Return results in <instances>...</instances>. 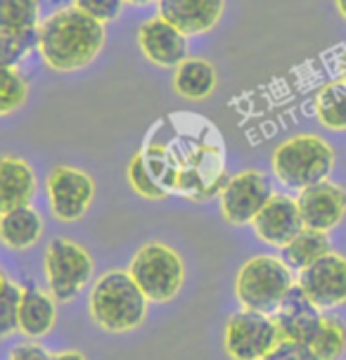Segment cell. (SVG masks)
<instances>
[{
	"label": "cell",
	"mask_w": 346,
	"mask_h": 360,
	"mask_svg": "<svg viewBox=\"0 0 346 360\" xmlns=\"http://www.w3.org/2000/svg\"><path fill=\"white\" fill-rule=\"evenodd\" d=\"M105 38V24L72 5L41 19L38 53L53 72H79L100 55Z\"/></svg>",
	"instance_id": "6da1fadb"
},
{
	"label": "cell",
	"mask_w": 346,
	"mask_h": 360,
	"mask_svg": "<svg viewBox=\"0 0 346 360\" xmlns=\"http://www.w3.org/2000/svg\"><path fill=\"white\" fill-rule=\"evenodd\" d=\"M88 311L100 330L112 334L133 332L147 318V297L128 270H110L93 285Z\"/></svg>",
	"instance_id": "7a4b0ae2"
},
{
	"label": "cell",
	"mask_w": 346,
	"mask_h": 360,
	"mask_svg": "<svg viewBox=\"0 0 346 360\" xmlns=\"http://www.w3.org/2000/svg\"><path fill=\"white\" fill-rule=\"evenodd\" d=\"M271 164L285 188L304 190L330 176L335 169V150L320 135L301 133L275 147Z\"/></svg>",
	"instance_id": "3957f363"
},
{
	"label": "cell",
	"mask_w": 346,
	"mask_h": 360,
	"mask_svg": "<svg viewBox=\"0 0 346 360\" xmlns=\"http://www.w3.org/2000/svg\"><path fill=\"white\" fill-rule=\"evenodd\" d=\"M292 268L278 256H254L240 268L235 280V294L242 308L273 315L294 287Z\"/></svg>",
	"instance_id": "277c9868"
},
{
	"label": "cell",
	"mask_w": 346,
	"mask_h": 360,
	"mask_svg": "<svg viewBox=\"0 0 346 360\" xmlns=\"http://www.w3.org/2000/svg\"><path fill=\"white\" fill-rule=\"evenodd\" d=\"M128 273L136 280V285L147 297V301H155V304L176 299V294L181 292L185 282L183 259L178 256L176 249H171L169 244L162 242L145 244L133 256Z\"/></svg>",
	"instance_id": "5b68a950"
},
{
	"label": "cell",
	"mask_w": 346,
	"mask_h": 360,
	"mask_svg": "<svg viewBox=\"0 0 346 360\" xmlns=\"http://www.w3.org/2000/svg\"><path fill=\"white\" fill-rule=\"evenodd\" d=\"M43 268H46L48 289L55 301H72L91 282L95 261L83 244L57 237L48 244Z\"/></svg>",
	"instance_id": "8992f818"
},
{
	"label": "cell",
	"mask_w": 346,
	"mask_h": 360,
	"mask_svg": "<svg viewBox=\"0 0 346 360\" xmlns=\"http://www.w3.org/2000/svg\"><path fill=\"white\" fill-rule=\"evenodd\" d=\"M280 339L283 337H280L273 315L256 313L249 308L230 315L226 334H223V344L233 360H264L278 346Z\"/></svg>",
	"instance_id": "52a82bcc"
},
{
	"label": "cell",
	"mask_w": 346,
	"mask_h": 360,
	"mask_svg": "<svg viewBox=\"0 0 346 360\" xmlns=\"http://www.w3.org/2000/svg\"><path fill=\"white\" fill-rule=\"evenodd\" d=\"M46 192L57 221L76 223L88 214L95 199V180L76 166H55L48 173Z\"/></svg>",
	"instance_id": "ba28073f"
},
{
	"label": "cell",
	"mask_w": 346,
	"mask_h": 360,
	"mask_svg": "<svg viewBox=\"0 0 346 360\" xmlns=\"http://www.w3.org/2000/svg\"><path fill=\"white\" fill-rule=\"evenodd\" d=\"M297 285L320 311H332L346 304V256L328 252L299 270Z\"/></svg>",
	"instance_id": "9c48e42d"
},
{
	"label": "cell",
	"mask_w": 346,
	"mask_h": 360,
	"mask_svg": "<svg viewBox=\"0 0 346 360\" xmlns=\"http://www.w3.org/2000/svg\"><path fill=\"white\" fill-rule=\"evenodd\" d=\"M273 190L261 171L249 169L233 176L221 192V214L230 225L252 223L271 199Z\"/></svg>",
	"instance_id": "30bf717a"
},
{
	"label": "cell",
	"mask_w": 346,
	"mask_h": 360,
	"mask_svg": "<svg viewBox=\"0 0 346 360\" xmlns=\"http://www.w3.org/2000/svg\"><path fill=\"white\" fill-rule=\"evenodd\" d=\"M297 207L301 221H304V228L330 233L332 228H337L342 223L346 214V190L342 185L325 178L316 185L299 190Z\"/></svg>",
	"instance_id": "8fae6325"
},
{
	"label": "cell",
	"mask_w": 346,
	"mask_h": 360,
	"mask_svg": "<svg viewBox=\"0 0 346 360\" xmlns=\"http://www.w3.org/2000/svg\"><path fill=\"white\" fill-rule=\"evenodd\" d=\"M252 225L261 242L278 249H283L287 242H292L304 230L297 199L290 195H271L264 209L256 214Z\"/></svg>",
	"instance_id": "7c38bea8"
},
{
	"label": "cell",
	"mask_w": 346,
	"mask_h": 360,
	"mask_svg": "<svg viewBox=\"0 0 346 360\" xmlns=\"http://www.w3.org/2000/svg\"><path fill=\"white\" fill-rule=\"evenodd\" d=\"M138 45L147 60L164 69H176L183 60H188V36L164 17L147 19L140 24Z\"/></svg>",
	"instance_id": "4fadbf2b"
},
{
	"label": "cell",
	"mask_w": 346,
	"mask_h": 360,
	"mask_svg": "<svg viewBox=\"0 0 346 360\" xmlns=\"http://www.w3.org/2000/svg\"><path fill=\"white\" fill-rule=\"evenodd\" d=\"M320 318H323L320 308L306 297L304 289H301L297 282H294V287L287 292V297L283 299V304L278 306V311L273 313V320L280 330V337L292 339V342H301V344H309L313 339V334L318 332Z\"/></svg>",
	"instance_id": "5bb4252c"
},
{
	"label": "cell",
	"mask_w": 346,
	"mask_h": 360,
	"mask_svg": "<svg viewBox=\"0 0 346 360\" xmlns=\"http://www.w3.org/2000/svg\"><path fill=\"white\" fill-rule=\"evenodd\" d=\"M159 17L181 29L185 36L209 34L221 22L226 0H157Z\"/></svg>",
	"instance_id": "9a60e30c"
},
{
	"label": "cell",
	"mask_w": 346,
	"mask_h": 360,
	"mask_svg": "<svg viewBox=\"0 0 346 360\" xmlns=\"http://www.w3.org/2000/svg\"><path fill=\"white\" fill-rule=\"evenodd\" d=\"M38 192L36 171L22 157H0V214L27 207Z\"/></svg>",
	"instance_id": "2e32d148"
},
{
	"label": "cell",
	"mask_w": 346,
	"mask_h": 360,
	"mask_svg": "<svg viewBox=\"0 0 346 360\" xmlns=\"http://www.w3.org/2000/svg\"><path fill=\"white\" fill-rule=\"evenodd\" d=\"M17 323H19V332L27 334L31 339L46 337L57 323L55 297L41 292L36 287H22Z\"/></svg>",
	"instance_id": "e0dca14e"
},
{
	"label": "cell",
	"mask_w": 346,
	"mask_h": 360,
	"mask_svg": "<svg viewBox=\"0 0 346 360\" xmlns=\"http://www.w3.org/2000/svg\"><path fill=\"white\" fill-rule=\"evenodd\" d=\"M43 216L27 204L0 214V242L12 252H27L43 237Z\"/></svg>",
	"instance_id": "ac0fdd59"
},
{
	"label": "cell",
	"mask_w": 346,
	"mask_h": 360,
	"mask_svg": "<svg viewBox=\"0 0 346 360\" xmlns=\"http://www.w3.org/2000/svg\"><path fill=\"white\" fill-rule=\"evenodd\" d=\"M216 69L207 60L188 57L176 67L173 74V88L185 100H207L216 90Z\"/></svg>",
	"instance_id": "d6986e66"
},
{
	"label": "cell",
	"mask_w": 346,
	"mask_h": 360,
	"mask_svg": "<svg viewBox=\"0 0 346 360\" xmlns=\"http://www.w3.org/2000/svg\"><path fill=\"white\" fill-rule=\"evenodd\" d=\"M328 252H332L328 233L304 228L292 242H287L283 247V261L299 273V270L309 268L313 261H318L320 256H325Z\"/></svg>",
	"instance_id": "ffe728a7"
},
{
	"label": "cell",
	"mask_w": 346,
	"mask_h": 360,
	"mask_svg": "<svg viewBox=\"0 0 346 360\" xmlns=\"http://www.w3.org/2000/svg\"><path fill=\"white\" fill-rule=\"evenodd\" d=\"M316 117L330 131H346V79H335L320 88Z\"/></svg>",
	"instance_id": "44dd1931"
},
{
	"label": "cell",
	"mask_w": 346,
	"mask_h": 360,
	"mask_svg": "<svg viewBox=\"0 0 346 360\" xmlns=\"http://www.w3.org/2000/svg\"><path fill=\"white\" fill-rule=\"evenodd\" d=\"M41 24L38 0H0V34L22 36Z\"/></svg>",
	"instance_id": "7402d4cb"
},
{
	"label": "cell",
	"mask_w": 346,
	"mask_h": 360,
	"mask_svg": "<svg viewBox=\"0 0 346 360\" xmlns=\"http://www.w3.org/2000/svg\"><path fill=\"white\" fill-rule=\"evenodd\" d=\"M309 349L316 353L318 360H339L346 351V325L337 315L323 313L318 332L309 342Z\"/></svg>",
	"instance_id": "603a6c76"
},
{
	"label": "cell",
	"mask_w": 346,
	"mask_h": 360,
	"mask_svg": "<svg viewBox=\"0 0 346 360\" xmlns=\"http://www.w3.org/2000/svg\"><path fill=\"white\" fill-rule=\"evenodd\" d=\"M29 98V81L19 69L0 67V119L24 107Z\"/></svg>",
	"instance_id": "cb8c5ba5"
},
{
	"label": "cell",
	"mask_w": 346,
	"mask_h": 360,
	"mask_svg": "<svg viewBox=\"0 0 346 360\" xmlns=\"http://www.w3.org/2000/svg\"><path fill=\"white\" fill-rule=\"evenodd\" d=\"M126 176H128V183H131V188L136 190L140 197L152 199V202H157V199L166 197V188H162V185H159L155 178H152L150 169H147L145 154H136V157L131 159Z\"/></svg>",
	"instance_id": "d4e9b609"
},
{
	"label": "cell",
	"mask_w": 346,
	"mask_h": 360,
	"mask_svg": "<svg viewBox=\"0 0 346 360\" xmlns=\"http://www.w3.org/2000/svg\"><path fill=\"white\" fill-rule=\"evenodd\" d=\"M38 50V29L22 36H3L0 34V67L17 69L19 62L29 53Z\"/></svg>",
	"instance_id": "484cf974"
},
{
	"label": "cell",
	"mask_w": 346,
	"mask_h": 360,
	"mask_svg": "<svg viewBox=\"0 0 346 360\" xmlns=\"http://www.w3.org/2000/svg\"><path fill=\"white\" fill-rule=\"evenodd\" d=\"M19 297H22V287L12 285V282H10V287L0 294V339L19 332V323H17Z\"/></svg>",
	"instance_id": "4316f807"
},
{
	"label": "cell",
	"mask_w": 346,
	"mask_h": 360,
	"mask_svg": "<svg viewBox=\"0 0 346 360\" xmlns=\"http://www.w3.org/2000/svg\"><path fill=\"white\" fill-rule=\"evenodd\" d=\"M74 5L81 12L91 15L93 19L107 24V22H114V19L121 15L124 0H74Z\"/></svg>",
	"instance_id": "83f0119b"
},
{
	"label": "cell",
	"mask_w": 346,
	"mask_h": 360,
	"mask_svg": "<svg viewBox=\"0 0 346 360\" xmlns=\"http://www.w3.org/2000/svg\"><path fill=\"white\" fill-rule=\"evenodd\" d=\"M264 360H318V358H316V353L309 349V344L292 342V339H280L278 346H275Z\"/></svg>",
	"instance_id": "f1b7e54d"
},
{
	"label": "cell",
	"mask_w": 346,
	"mask_h": 360,
	"mask_svg": "<svg viewBox=\"0 0 346 360\" xmlns=\"http://www.w3.org/2000/svg\"><path fill=\"white\" fill-rule=\"evenodd\" d=\"M10 360H53V356H48V351L38 344H19L12 349Z\"/></svg>",
	"instance_id": "f546056e"
},
{
	"label": "cell",
	"mask_w": 346,
	"mask_h": 360,
	"mask_svg": "<svg viewBox=\"0 0 346 360\" xmlns=\"http://www.w3.org/2000/svg\"><path fill=\"white\" fill-rule=\"evenodd\" d=\"M53 360H86V356L79 351H62V353H57V356H53Z\"/></svg>",
	"instance_id": "4dcf8cb0"
},
{
	"label": "cell",
	"mask_w": 346,
	"mask_h": 360,
	"mask_svg": "<svg viewBox=\"0 0 346 360\" xmlns=\"http://www.w3.org/2000/svg\"><path fill=\"white\" fill-rule=\"evenodd\" d=\"M8 287H10V280H8V275H5L3 270H0V294H3V292H5V289H8Z\"/></svg>",
	"instance_id": "1f68e13d"
},
{
	"label": "cell",
	"mask_w": 346,
	"mask_h": 360,
	"mask_svg": "<svg viewBox=\"0 0 346 360\" xmlns=\"http://www.w3.org/2000/svg\"><path fill=\"white\" fill-rule=\"evenodd\" d=\"M335 5H337L339 15H342V17H344V22H346V0H335Z\"/></svg>",
	"instance_id": "d6a6232c"
},
{
	"label": "cell",
	"mask_w": 346,
	"mask_h": 360,
	"mask_svg": "<svg viewBox=\"0 0 346 360\" xmlns=\"http://www.w3.org/2000/svg\"><path fill=\"white\" fill-rule=\"evenodd\" d=\"M124 3H131V5H147V3H152V0H124Z\"/></svg>",
	"instance_id": "836d02e7"
},
{
	"label": "cell",
	"mask_w": 346,
	"mask_h": 360,
	"mask_svg": "<svg viewBox=\"0 0 346 360\" xmlns=\"http://www.w3.org/2000/svg\"><path fill=\"white\" fill-rule=\"evenodd\" d=\"M342 79H346V60H344V67H342Z\"/></svg>",
	"instance_id": "e575fe53"
}]
</instances>
